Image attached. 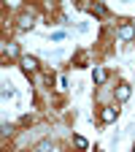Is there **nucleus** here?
I'll list each match as a JSON object with an SVG mask.
<instances>
[{
	"label": "nucleus",
	"instance_id": "1",
	"mask_svg": "<svg viewBox=\"0 0 135 152\" xmlns=\"http://www.w3.org/2000/svg\"><path fill=\"white\" fill-rule=\"evenodd\" d=\"M19 65H22V71H25V73H32V71L38 68V60H35V57H27V54H25V57H19Z\"/></svg>",
	"mask_w": 135,
	"mask_h": 152
},
{
	"label": "nucleus",
	"instance_id": "2",
	"mask_svg": "<svg viewBox=\"0 0 135 152\" xmlns=\"http://www.w3.org/2000/svg\"><path fill=\"white\" fill-rule=\"evenodd\" d=\"M130 95H132V90H130V84H119V90H116V98H119V101H127V98H130Z\"/></svg>",
	"mask_w": 135,
	"mask_h": 152
},
{
	"label": "nucleus",
	"instance_id": "3",
	"mask_svg": "<svg viewBox=\"0 0 135 152\" xmlns=\"http://www.w3.org/2000/svg\"><path fill=\"white\" fill-rule=\"evenodd\" d=\"M132 33H135V30H132V25H122V27H119V38H122V41H130Z\"/></svg>",
	"mask_w": 135,
	"mask_h": 152
},
{
	"label": "nucleus",
	"instance_id": "4",
	"mask_svg": "<svg viewBox=\"0 0 135 152\" xmlns=\"http://www.w3.org/2000/svg\"><path fill=\"white\" fill-rule=\"evenodd\" d=\"M100 120L103 122H113V120H116V109H103L100 111Z\"/></svg>",
	"mask_w": 135,
	"mask_h": 152
},
{
	"label": "nucleus",
	"instance_id": "5",
	"mask_svg": "<svg viewBox=\"0 0 135 152\" xmlns=\"http://www.w3.org/2000/svg\"><path fill=\"white\" fill-rule=\"evenodd\" d=\"M35 152H51V139H43L35 144Z\"/></svg>",
	"mask_w": 135,
	"mask_h": 152
},
{
	"label": "nucleus",
	"instance_id": "6",
	"mask_svg": "<svg viewBox=\"0 0 135 152\" xmlns=\"http://www.w3.org/2000/svg\"><path fill=\"white\" fill-rule=\"evenodd\" d=\"M32 25H35V22H32V16H27V14H25L22 19H19V27H22V30H30Z\"/></svg>",
	"mask_w": 135,
	"mask_h": 152
},
{
	"label": "nucleus",
	"instance_id": "7",
	"mask_svg": "<svg viewBox=\"0 0 135 152\" xmlns=\"http://www.w3.org/2000/svg\"><path fill=\"white\" fill-rule=\"evenodd\" d=\"M105 79H108V73H105L103 68H95V82H97V84H103Z\"/></svg>",
	"mask_w": 135,
	"mask_h": 152
},
{
	"label": "nucleus",
	"instance_id": "8",
	"mask_svg": "<svg viewBox=\"0 0 135 152\" xmlns=\"http://www.w3.org/2000/svg\"><path fill=\"white\" fill-rule=\"evenodd\" d=\"M73 144L79 147V149H87V139L84 136H73Z\"/></svg>",
	"mask_w": 135,
	"mask_h": 152
},
{
	"label": "nucleus",
	"instance_id": "9",
	"mask_svg": "<svg viewBox=\"0 0 135 152\" xmlns=\"http://www.w3.org/2000/svg\"><path fill=\"white\" fill-rule=\"evenodd\" d=\"M6 52H8V54H19V46H16V44H6Z\"/></svg>",
	"mask_w": 135,
	"mask_h": 152
},
{
	"label": "nucleus",
	"instance_id": "10",
	"mask_svg": "<svg viewBox=\"0 0 135 152\" xmlns=\"http://www.w3.org/2000/svg\"><path fill=\"white\" fill-rule=\"evenodd\" d=\"M92 14H97V16H103V14H105V6H95V8H92Z\"/></svg>",
	"mask_w": 135,
	"mask_h": 152
},
{
	"label": "nucleus",
	"instance_id": "11",
	"mask_svg": "<svg viewBox=\"0 0 135 152\" xmlns=\"http://www.w3.org/2000/svg\"><path fill=\"white\" fill-rule=\"evenodd\" d=\"M132 152H135V149H132Z\"/></svg>",
	"mask_w": 135,
	"mask_h": 152
}]
</instances>
